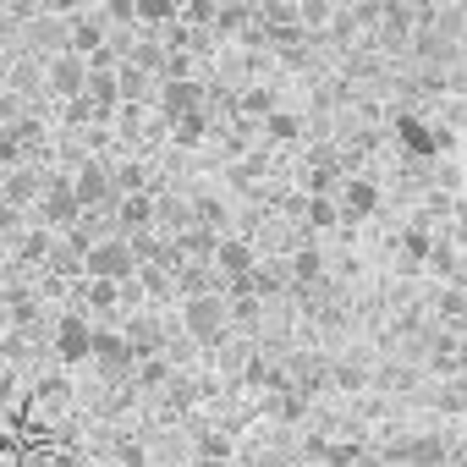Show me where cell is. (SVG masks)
<instances>
[{
  "instance_id": "1",
  "label": "cell",
  "mask_w": 467,
  "mask_h": 467,
  "mask_svg": "<svg viewBox=\"0 0 467 467\" xmlns=\"http://www.w3.org/2000/svg\"><path fill=\"white\" fill-rule=\"evenodd\" d=\"M83 270H88V281H110V286H121V281L138 275V254H132V243L105 237V243H88V248H83Z\"/></svg>"
},
{
  "instance_id": "2",
  "label": "cell",
  "mask_w": 467,
  "mask_h": 467,
  "mask_svg": "<svg viewBox=\"0 0 467 467\" xmlns=\"http://www.w3.org/2000/svg\"><path fill=\"white\" fill-rule=\"evenodd\" d=\"M225 303L214 297V292H192L187 297V308H182V325H187V336L192 341H220L225 336Z\"/></svg>"
},
{
  "instance_id": "3",
  "label": "cell",
  "mask_w": 467,
  "mask_h": 467,
  "mask_svg": "<svg viewBox=\"0 0 467 467\" xmlns=\"http://www.w3.org/2000/svg\"><path fill=\"white\" fill-rule=\"evenodd\" d=\"M34 203H39V220H45L50 231H61V225H78V214H83V203L72 198V182H50V187H45Z\"/></svg>"
},
{
  "instance_id": "4",
  "label": "cell",
  "mask_w": 467,
  "mask_h": 467,
  "mask_svg": "<svg viewBox=\"0 0 467 467\" xmlns=\"http://www.w3.org/2000/svg\"><path fill=\"white\" fill-rule=\"evenodd\" d=\"M72 198H78L83 209H110V203H116V187H110V171L88 160V165H83V171L72 176Z\"/></svg>"
},
{
  "instance_id": "5",
  "label": "cell",
  "mask_w": 467,
  "mask_h": 467,
  "mask_svg": "<svg viewBox=\"0 0 467 467\" xmlns=\"http://www.w3.org/2000/svg\"><path fill=\"white\" fill-rule=\"evenodd\" d=\"M160 110H165V121L198 116V110H203V88H198L192 78H171V83L160 88Z\"/></svg>"
},
{
  "instance_id": "6",
  "label": "cell",
  "mask_w": 467,
  "mask_h": 467,
  "mask_svg": "<svg viewBox=\"0 0 467 467\" xmlns=\"http://www.w3.org/2000/svg\"><path fill=\"white\" fill-rule=\"evenodd\" d=\"M88 358H99V363H105V374H127V368L138 363L132 341H127V336H116V330H94V341H88Z\"/></svg>"
},
{
  "instance_id": "7",
  "label": "cell",
  "mask_w": 467,
  "mask_h": 467,
  "mask_svg": "<svg viewBox=\"0 0 467 467\" xmlns=\"http://www.w3.org/2000/svg\"><path fill=\"white\" fill-rule=\"evenodd\" d=\"M83 83H88V61H83V56H72V50H61V56L50 61V88H56V94H67V99H78V94H83Z\"/></svg>"
},
{
  "instance_id": "8",
  "label": "cell",
  "mask_w": 467,
  "mask_h": 467,
  "mask_svg": "<svg viewBox=\"0 0 467 467\" xmlns=\"http://www.w3.org/2000/svg\"><path fill=\"white\" fill-rule=\"evenodd\" d=\"M88 341H94V325L88 319H61L56 325V358L61 363H83L88 358Z\"/></svg>"
},
{
  "instance_id": "9",
  "label": "cell",
  "mask_w": 467,
  "mask_h": 467,
  "mask_svg": "<svg viewBox=\"0 0 467 467\" xmlns=\"http://www.w3.org/2000/svg\"><path fill=\"white\" fill-rule=\"evenodd\" d=\"M214 265L237 281V286H248L254 281V248L248 243H237V237H225V243H214Z\"/></svg>"
},
{
  "instance_id": "10",
  "label": "cell",
  "mask_w": 467,
  "mask_h": 467,
  "mask_svg": "<svg viewBox=\"0 0 467 467\" xmlns=\"http://www.w3.org/2000/svg\"><path fill=\"white\" fill-rule=\"evenodd\" d=\"M67 50H72V56H99V50H105V23H99V17H78L72 34H67Z\"/></svg>"
},
{
  "instance_id": "11",
  "label": "cell",
  "mask_w": 467,
  "mask_h": 467,
  "mask_svg": "<svg viewBox=\"0 0 467 467\" xmlns=\"http://www.w3.org/2000/svg\"><path fill=\"white\" fill-rule=\"evenodd\" d=\"M45 192V182L34 176V171H12L6 176V192H0V203H12V209H23V203H34Z\"/></svg>"
},
{
  "instance_id": "12",
  "label": "cell",
  "mask_w": 467,
  "mask_h": 467,
  "mask_svg": "<svg viewBox=\"0 0 467 467\" xmlns=\"http://www.w3.org/2000/svg\"><path fill=\"white\" fill-rule=\"evenodd\" d=\"M176 0H132V23H143V28H171L176 23Z\"/></svg>"
},
{
  "instance_id": "13",
  "label": "cell",
  "mask_w": 467,
  "mask_h": 467,
  "mask_svg": "<svg viewBox=\"0 0 467 467\" xmlns=\"http://www.w3.org/2000/svg\"><path fill=\"white\" fill-rule=\"evenodd\" d=\"M374 203H379V187L374 182H347V192H341V214H374Z\"/></svg>"
},
{
  "instance_id": "14",
  "label": "cell",
  "mask_w": 467,
  "mask_h": 467,
  "mask_svg": "<svg viewBox=\"0 0 467 467\" xmlns=\"http://www.w3.org/2000/svg\"><path fill=\"white\" fill-rule=\"evenodd\" d=\"M116 214H121V225H132V231H143V225L154 220V198H149V192H127V198L116 203Z\"/></svg>"
},
{
  "instance_id": "15",
  "label": "cell",
  "mask_w": 467,
  "mask_h": 467,
  "mask_svg": "<svg viewBox=\"0 0 467 467\" xmlns=\"http://www.w3.org/2000/svg\"><path fill=\"white\" fill-rule=\"evenodd\" d=\"M176 127V143H198L203 138V110L198 116H182V121H171Z\"/></svg>"
},
{
  "instance_id": "16",
  "label": "cell",
  "mask_w": 467,
  "mask_h": 467,
  "mask_svg": "<svg viewBox=\"0 0 467 467\" xmlns=\"http://www.w3.org/2000/svg\"><path fill=\"white\" fill-rule=\"evenodd\" d=\"M265 121H270V132H275V138H297V132H303V121H297V116H281V110H270Z\"/></svg>"
},
{
  "instance_id": "17",
  "label": "cell",
  "mask_w": 467,
  "mask_h": 467,
  "mask_svg": "<svg viewBox=\"0 0 467 467\" xmlns=\"http://www.w3.org/2000/svg\"><path fill=\"white\" fill-rule=\"evenodd\" d=\"M308 220H314V225H336V220H341V209H336L330 198H314V203H308Z\"/></svg>"
},
{
  "instance_id": "18",
  "label": "cell",
  "mask_w": 467,
  "mask_h": 467,
  "mask_svg": "<svg viewBox=\"0 0 467 467\" xmlns=\"http://www.w3.org/2000/svg\"><path fill=\"white\" fill-rule=\"evenodd\" d=\"M116 297H121V292H116L110 281H88V303H94V308H116Z\"/></svg>"
},
{
  "instance_id": "19",
  "label": "cell",
  "mask_w": 467,
  "mask_h": 467,
  "mask_svg": "<svg viewBox=\"0 0 467 467\" xmlns=\"http://www.w3.org/2000/svg\"><path fill=\"white\" fill-rule=\"evenodd\" d=\"M50 254V237L45 231H34V237H23V259H45Z\"/></svg>"
},
{
  "instance_id": "20",
  "label": "cell",
  "mask_w": 467,
  "mask_h": 467,
  "mask_svg": "<svg viewBox=\"0 0 467 467\" xmlns=\"http://www.w3.org/2000/svg\"><path fill=\"white\" fill-rule=\"evenodd\" d=\"M192 214H198V220H209V225H220V220H225V209H220V203H214V198H203V203H198V209H192Z\"/></svg>"
},
{
  "instance_id": "21",
  "label": "cell",
  "mask_w": 467,
  "mask_h": 467,
  "mask_svg": "<svg viewBox=\"0 0 467 467\" xmlns=\"http://www.w3.org/2000/svg\"><path fill=\"white\" fill-rule=\"evenodd\" d=\"M105 17H116V23H132V0H105Z\"/></svg>"
},
{
  "instance_id": "22",
  "label": "cell",
  "mask_w": 467,
  "mask_h": 467,
  "mask_svg": "<svg viewBox=\"0 0 467 467\" xmlns=\"http://www.w3.org/2000/svg\"><path fill=\"white\" fill-rule=\"evenodd\" d=\"M243 110H248V116H270V94H248Z\"/></svg>"
},
{
  "instance_id": "23",
  "label": "cell",
  "mask_w": 467,
  "mask_h": 467,
  "mask_svg": "<svg viewBox=\"0 0 467 467\" xmlns=\"http://www.w3.org/2000/svg\"><path fill=\"white\" fill-rule=\"evenodd\" d=\"M12 231H17V209L0 203V237H12Z\"/></svg>"
},
{
  "instance_id": "24",
  "label": "cell",
  "mask_w": 467,
  "mask_h": 467,
  "mask_svg": "<svg viewBox=\"0 0 467 467\" xmlns=\"http://www.w3.org/2000/svg\"><path fill=\"white\" fill-rule=\"evenodd\" d=\"M462 308H467L462 292H445V297H440V314H462Z\"/></svg>"
},
{
  "instance_id": "25",
  "label": "cell",
  "mask_w": 467,
  "mask_h": 467,
  "mask_svg": "<svg viewBox=\"0 0 467 467\" xmlns=\"http://www.w3.org/2000/svg\"><path fill=\"white\" fill-rule=\"evenodd\" d=\"M198 467H225V456H203V462H198Z\"/></svg>"
},
{
  "instance_id": "26",
  "label": "cell",
  "mask_w": 467,
  "mask_h": 467,
  "mask_svg": "<svg viewBox=\"0 0 467 467\" xmlns=\"http://www.w3.org/2000/svg\"><path fill=\"white\" fill-rule=\"evenodd\" d=\"M0 83H6V78H0Z\"/></svg>"
}]
</instances>
